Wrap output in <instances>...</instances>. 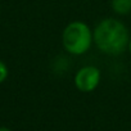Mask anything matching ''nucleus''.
Masks as SVG:
<instances>
[{
	"label": "nucleus",
	"instance_id": "6",
	"mask_svg": "<svg viewBox=\"0 0 131 131\" xmlns=\"http://www.w3.org/2000/svg\"><path fill=\"white\" fill-rule=\"evenodd\" d=\"M127 51L130 53V55H131V37H130V41H128V46H127Z\"/></svg>",
	"mask_w": 131,
	"mask_h": 131
},
{
	"label": "nucleus",
	"instance_id": "5",
	"mask_svg": "<svg viewBox=\"0 0 131 131\" xmlns=\"http://www.w3.org/2000/svg\"><path fill=\"white\" fill-rule=\"evenodd\" d=\"M8 75H9V71H8L7 64L3 60H0V84H3L7 80Z\"/></svg>",
	"mask_w": 131,
	"mask_h": 131
},
{
	"label": "nucleus",
	"instance_id": "3",
	"mask_svg": "<svg viewBox=\"0 0 131 131\" xmlns=\"http://www.w3.org/2000/svg\"><path fill=\"white\" fill-rule=\"evenodd\" d=\"M102 82V71L93 64L82 66L79 68L73 76L75 88L84 94L95 91Z\"/></svg>",
	"mask_w": 131,
	"mask_h": 131
},
{
	"label": "nucleus",
	"instance_id": "7",
	"mask_svg": "<svg viewBox=\"0 0 131 131\" xmlns=\"http://www.w3.org/2000/svg\"><path fill=\"white\" fill-rule=\"evenodd\" d=\"M0 131H12V130L8 127H4V126H0Z\"/></svg>",
	"mask_w": 131,
	"mask_h": 131
},
{
	"label": "nucleus",
	"instance_id": "8",
	"mask_svg": "<svg viewBox=\"0 0 131 131\" xmlns=\"http://www.w3.org/2000/svg\"><path fill=\"white\" fill-rule=\"evenodd\" d=\"M0 14H2V9H0Z\"/></svg>",
	"mask_w": 131,
	"mask_h": 131
},
{
	"label": "nucleus",
	"instance_id": "4",
	"mask_svg": "<svg viewBox=\"0 0 131 131\" xmlns=\"http://www.w3.org/2000/svg\"><path fill=\"white\" fill-rule=\"evenodd\" d=\"M111 9L117 16H127L131 13V0H111Z\"/></svg>",
	"mask_w": 131,
	"mask_h": 131
},
{
	"label": "nucleus",
	"instance_id": "1",
	"mask_svg": "<svg viewBox=\"0 0 131 131\" xmlns=\"http://www.w3.org/2000/svg\"><path fill=\"white\" fill-rule=\"evenodd\" d=\"M94 46L99 53L108 57H118L127 50L130 31L118 18L107 17L96 23L93 28Z\"/></svg>",
	"mask_w": 131,
	"mask_h": 131
},
{
	"label": "nucleus",
	"instance_id": "2",
	"mask_svg": "<svg viewBox=\"0 0 131 131\" xmlns=\"http://www.w3.org/2000/svg\"><path fill=\"white\" fill-rule=\"evenodd\" d=\"M60 41L63 49L70 55H85L94 46L93 28L84 21H71L63 28Z\"/></svg>",
	"mask_w": 131,
	"mask_h": 131
}]
</instances>
